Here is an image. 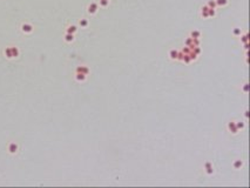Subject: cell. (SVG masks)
Wrapping results in <instances>:
<instances>
[{
    "label": "cell",
    "instance_id": "obj_4",
    "mask_svg": "<svg viewBox=\"0 0 250 188\" xmlns=\"http://www.w3.org/2000/svg\"><path fill=\"white\" fill-rule=\"evenodd\" d=\"M85 78H86V75H85V74H82V73H78V74H76V80L83 81V80H85Z\"/></svg>",
    "mask_w": 250,
    "mask_h": 188
},
{
    "label": "cell",
    "instance_id": "obj_5",
    "mask_svg": "<svg viewBox=\"0 0 250 188\" xmlns=\"http://www.w3.org/2000/svg\"><path fill=\"white\" fill-rule=\"evenodd\" d=\"M170 58L171 59H177V52L176 51H171L170 52Z\"/></svg>",
    "mask_w": 250,
    "mask_h": 188
},
{
    "label": "cell",
    "instance_id": "obj_6",
    "mask_svg": "<svg viewBox=\"0 0 250 188\" xmlns=\"http://www.w3.org/2000/svg\"><path fill=\"white\" fill-rule=\"evenodd\" d=\"M24 31L25 32H29L31 31V26H24Z\"/></svg>",
    "mask_w": 250,
    "mask_h": 188
},
{
    "label": "cell",
    "instance_id": "obj_1",
    "mask_svg": "<svg viewBox=\"0 0 250 188\" xmlns=\"http://www.w3.org/2000/svg\"><path fill=\"white\" fill-rule=\"evenodd\" d=\"M76 72H78V73H82V74H85V75H86V74H88V72H89V71H88L87 67H83V66H81V67H78Z\"/></svg>",
    "mask_w": 250,
    "mask_h": 188
},
{
    "label": "cell",
    "instance_id": "obj_3",
    "mask_svg": "<svg viewBox=\"0 0 250 188\" xmlns=\"http://www.w3.org/2000/svg\"><path fill=\"white\" fill-rule=\"evenodd\" d=\"M228 127H229V129H230V131L232 129V133H237V129H238V128H237L236 126H235V122H230V123H229V126H228Z\"/></svg>",
    "mask_w": 250,
    "mask_h": 188
},
{
    "label": "cell",
    "instance_id": "obj_8",
    "mask_svg": "<svg viewBox=\"0 0 250 188\" xmlns=\"http://www.w3.org/2000/svg\"><path fill=\"white\" fill-rule=\"evenodd\" d=\"M240 127L241 128L243 127V123H237V128H240Z\"/></svg>",
    "mask_w": 250,
    "mask_h": 188
},
{
    "label": "cell",
    "instance_id": "obj_7",
    "mask_svg": "<svg viewBox=\"0 0 250 188\" xmlns=\"http://www.w3.org/2000/svg\"><path fill=\"white\" fill-rule=\"evenodd\" d=\"M66 40H67V41H71V40H73V35H71V34H68V35H67V38H66Z\"/></svg>",
    "mask_w": 250,
    "mask_h": 188
},
{
    "label": "cell",
    "instance_id": "obj_2",
    "mask_svg": "<svg viewBox=\"0 0 250 188\" xmlns=\"http://www.w3.org/2000/svg\"><path fill=\"white\" fill-rule=\"evenodd\" d=\"M8 149H9V152H11V153H15V152H17V149H18V146H17L15 143H11V145H9V147H8Z\"/></svg>",
    "mask_w": 250,
    "mask_h": 188
}]
</instances>
